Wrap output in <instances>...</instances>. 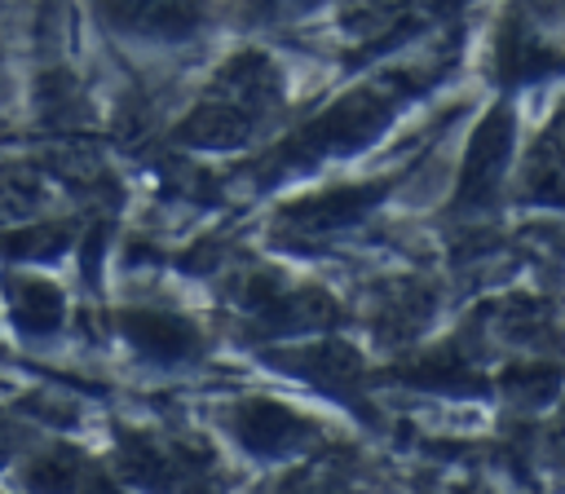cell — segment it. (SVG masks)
Wrapping results in <instances>:
<instances>
[{
	"instance_id": "6da1fadb",
	"label": "cell",
	"mask_w": 565,
	"mask_h": 494,
	"mask_svg": "<svg viewBox=\"0 0 565 494\" xmlns=\"http://www.w3.org/2000/svg\"><path fill=\"white\" fill-rule=\"evenodd\" d=\"M393 93H384V88H353V93H344L340 101H331L318 119H309L287 146H278L274 150V159L269 163H282V168H305V163H318V159H327V154H344V150H358L362 141H371L384 124H388V115H393Z\"/></svg>"
},
{
	"instance_id": "7a4b0ae2",
	"label": "cell",
	"mask_w": 565,
	"mask_h": 494,
	"mask_svg": "<svg viewBox=\"0 0 565 494\" xmlns=\"http://www.w3.org/2000/svg\"><path fill=\"white\" fill-rule=\"evenodd\" d=\"M512 141H516V124H512V110L508 106H494L477 132H472V146L463 154V168H459V194L455 203L459 207H486L499 198L503 181H508V163H512Z\"/></svg>"
},
{
	"instance_id": "3957f363",
	"label": "cell",
	"mask_w": 565,
	"mask_h": 494,
	"mask_svg": "<svg viewBox=\"0 0 565 494\" xmlns=\"http://www.w3.org/2000/svg\"><path fill=\"white\" fill-rule=\"evenodd\" d=\"M384 194H388V181H362V185H335V190L309 194V198H300L296 207L282 212L278 238H291V243L305 238V243H309V238L340 234V229H349L353 221H362Z\"/></svg>"
},
{
	"instance_id": "277c9868",
	"label": "cell",
	"mask_w": 565,
	"mask_h": 494,
	"mask_svg": "<svg viewBox=\"0 0 565 494\" xmlns=\"http://www.w3.org/2000/svg\"><path fill=\"white\" fill-rule=\"evenodd\" d=\"M230 432L252 450V454H265V459H278V454H296L313 428L309 419H300L291 406L274 401V397H243L234 410H230Z\"/></svg>"
},
{
	"instance_id": "5b68a950",
	"label": "cell",
	"mask_w": 565,
	"mask_h": 494,
	"mask_svg": "<svg viewBox=\"0 0 565 494\" xmlns=\"http://www.w3.org/2000/svg\"><path fill=\"white\" fill-rule=\"evenodd\" d=\"M97 13L115 31H132L150 40H185L207 22L203 0H97Z\"/></svg>"
},
{
	"instance_id": "8992f818",
	"label": "cell",
	"mask_w": 565,
	"mask_h": 494,
	"mask_svg": "<svg viewBox=\"0 0 565 494\" xmlns=\"http://www.w3.org/2000/svg\"><path fill=\"white\" fill-rule=\"evenodd\" d=\"M119 335L154 362H185L199 353V326L181 313H163V309H124L119 313Z\"/></svg>"
},
{
	"instance_id": "52a82bcc",
	"label": "cell",
	"mask_w": 565,
	"mask_h": 494,
	"mask_svg": "<svg viewBox=\"0 0 565 494\" xmlns=\"http://www.w3.org/2000/svg\"><path fill=\"white\" fill-rule=\"evenodd\" d=\"M282 370L309 379L313 388L322 393H353L366 375V362L353 344H340V340H313V344H300L291 348V357H278Z\"/></svg>"
},
{
	"instance_id": "ba28073f",
	"label": "cell",
	"mask_w": 565,
	"mask_h": 494,
	"mask_svg": "<svg viewBox=\"0 0 565 494\" xmlns=\"http://www.w3.org/2000/svg\"><path fill=\"white\" fill-rule=\"evenodd\" d=\"M256 128H260L256 115H247L243 106H234V101L207 93V97L185 115V124L177 128V141H185V146H207V150H225V146L252 141Z\"/></svg>"
},
{
	"instance_id": "9c48e42d",
	"label": "cell",
	"mask_w": 565,
	"mask_h": 494,
	"mask_svg": "<svg viewBox=\"0 0 565 494\" xmlns=\"http://www.w3.org/2000/svg\"><path fill=\"white\" fill-rule=\"evenodd\" d=\"M265 331H278V335H296V331H322L340 318V304L318 291V287H278L256 313H252Z\"/></svg>"
},
{
	"instance_id": "30bf717a",
	"label": "cell",
	"mask_w": 565,
	"mask_h": 494,
	"mask_svg": "<svg viewBox=\"0 0 565 494\" xmlns=\"http://www.w3.org/2000/svg\"><path fill=\"white\" fill-rule=\"evenodd\" d=\"M494 62L508 79H534V75L561 71L565 53L556 44H547V35L539 26H530L525 18H508L499 31V44H494Z\"/></svg>"
},
{
	"instance_id": "8fae6325",
	"label": "cell",
	"mask_w": 565,
	"mask_h": 494,
	"mask_svg": "<svg viewBox=\"0 0 565 494\" xmlns=\"http://www.w3.org/2000/svg\"><path fill=\"white\" fill-rule=\"evenodd\" d=\"M9 313H13V326L26 331V335H49L62 326L66 318V296L49 282V278H31V273H13L9 287Z\"/></svg>"
},
{
	"instance_id": "7c38bea8",
	"label": "cell",
	"mask_w": 565,
	"mask_h": 494,
	"mask_svg": "<svg viewBox=\"0 0 565 494\" xmlns=\"http://www.w3.org/2000/svg\"><path fill=\"white\" fill-rule=\"evenodd\" d=\"M428 313H433V291L419 287V282H397V287H388L375 300L371 322H375V335L380 340L402 344V340H411L428 322Z\"/></svg>"
},
{
	"instance_id": "4fadbf2b",
	"label": "cell",
	"mask_w": 565,
	"mask_h": 494,
	"mask_svg": "<svg viewBox=\"0 0 565 494\" xmlns=\"http://www.w3.org/2000/svg\"><path fill=\"white\" fill-rule=\"evenodd\" d=\"M22 485L31 494H75L84 485V463L75 450H49V454L26 463Z\"/></svg>"
},
{
	"instance_id": "5bb4252c",
	"label": "cell",
	"mask_w": 565,
	"mask_h": 494,
	"mask_svg": "<svg viewBox=\"0 0 565 494\" xmlns=\"http://www.w3.org/2000/svg\"><path fill=\"white\" fill-rule=\"evenodd\" d=\"M402 375L424 384V388H463V384H472V362L450 344V348L415 357L411 366H402Z\"/></svg>"
},
{
	"instance_id": "9a60e30c",
	"label": "cell",
	"mask_w": 565,
	"mask_h": 494,
	"mask_svg": "<svg viewBox=\"0 0 565 494\" xmlns=\"http://www.w3.org/2000/svg\"><path fill=\"white\" fill-rule=\"evenodd\" d=\"M71 243V225H31V229H18L4 238V251L9 256H22V260H44V256H57L62 247Z\"/></svg>"
},
{
	"instance_id": "2e32d148",
	"label": "cell",
	"mask_w": 565,
	"mask_h": 494,
	"mask_svg": "<svg viewBox=\"0 0 565 494\" xmlns=\"http://www.w3.org/2000/svg\"><path fill=\"white\" fill-rule=\"evenodd\" d=\"M556 366H547V362H516L508 375H503V384H508V393L516 397V401H547L552 397V388H556Z\"/></svg>"
},
{
	"instance_id": "e0dca14e",
	"label": "cell",
	"mask_w": 565,
	"mask_h": 494,
	"mask_svg": "<svg viewBox=\"0 0 565 494\" xmlns=\"http://www.w3.org/2000/svg\"><path fill=\"white\" fill-rule=\"evenodd\" d=\"M322 0H247L252 18L256 22H282V18H296V13H309L318 9Z\"/></svg>"
},
{
	"instance_id": "ac0fdd59",
	"label": "cell",
	"mask_w": 565,
	"mask_h": 494,
	"mask_svg": "<svg viewBox=\"0 0 565 494\" xmlns=\"http://www.w3.org/2000/svg\"><path fill=\"white\" fill-rule=\"evenodd\" d=\"M13 445H18V428L0 419V459H9V454H13Z\"/></svg>"
},
{
	"instance_id": "d6986e66",
	"label": "cell",
	"mask_w": 565,
	"mask_h": 494,
	"mask_svg": "<svg viewBox=\"0 0 565 494\" xmlns=\"http://www.w3.org/2000/svg\"><path fill=\"white\" fill-rule=\"evenodd\" d=\"M300 494H344V490H340V485H331V481H309Z\"/></svg>"
},
{
	"instance_id": "ffe728a7",
	"label": "cell",
	"mask_w": 565,
	"mask_h": 494,
	"mask_svg": "<svg viewBox=\"0 0 565 494\" xmlns=\"http://www.w3.org/2000/svg\"><path fill=\"white\" fill-rule=\"evenodd\" d=\"M547 9H552V13H561V18H565V0H547Z\"/></svg>"
}]
</instances>
